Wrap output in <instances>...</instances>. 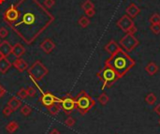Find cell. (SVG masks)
<instances>
[{
	"mask_svg": "<svg viewBox=\"0 0 160 134\" xmlns=\"http://www.w3.org/2000/svg\"><path fill=\"white\" fill-rule=\"evenodd\" d=\"M136 64V62L128 53L119 49L116 53L111 54V57L105 62V65L109 66L116 72L118 78H122Z\"/></svg>",
	"mask_w": 160,
	"mask_h": 134,
	"instance_id": "cell-1",
	"label": "cell"
},
{
	"mask_svg": "<svg viewBox=\"0 0 160 134\" xmlns=\"http://www.w3.org/2000/svg\"><path fill=\"white\" fill-rule=\"evenodd\" d=\"M74 100L76 104V109H78L79 112H81V115H85L96 104L95 100L84 91L80 92V93L76 96Z\"/></svg>",
	"mask_w": 160,
	"mask_h": 134,
	"instance_id": "cell-2",
	"label": "cell"
},
{
	"mask_svg": "<svg viewBox=\"0 0 160 134\" xmlns=\"http://www.w3.org/2000/svg\"><path fill=\"white\" fill-rule=\"evenodd\" d=\"M98 76L103 83L102 89H104L105 87H111L113 85V83H114L117 79H119L114 70L109 66H107V65H105L104 68L101 69V72L98 73Z\"/></svg>",
	"mask_w": 160,
	"mask_h": 134,
	"instance_id": "cell-3",
	"label": "cell"
},
{
	"mask_svg": "<svg viewBox=\"0 0 160 134\" xmlns=\"http://www.w3.org/2000/svg\"><path fill=\"white\" fill-rule=\"evenodd\" d=\"M139 44H140V41L134 37V35L129 34V33H126L119 41L120 47L126 53H131L134 49L138 47Z\"/></svg>",
	"mask_w": 160,
	"mask_h": 134,
	"instance_id": "cell-4",
	"label": "cell"
},
{
	"mask_svg": "<svg viewBox=\"0 0 160 134\" xmlns=\"http://www.w3.org/2000/svg\"><path fill=\"white\" fill-rule=\"evenodd\" d=\"M28 69L29 75L36 81H39L48 74L47 68L40 61H37Z\"/></svg>",
	"mask_w": 160,
	"mask_h": 134,
	"instance_id": "cell-5",
	"label": "cell"
},
{
	"mask_svg": "<svg viewBox=\"0 0 160 134\" xmlns=\"http://www.w3.org/2000/svg\"><path fill=\"white\" fill-rule=\"evenodd\" d=\"M116 24L122 31L125 32V33H128V31L130 30V28L135 26L133 20L126 14L122 16V17L117 21Z\"/></svg>",
	"mask_w": 160,
	"mask_h": 134,
	"instance_id": "cell-6",
	"label": "cell"
},
{
	"mask_svg": "<svg viewBox=\"0 0 160 134\" xmlns=\"http://www.w3.org/2000/svg\"><path fill=\"white\" fill-rule=\"evenodd\" d=\"M61 106L62 108L66 111V115H69L70 112L76 109V104H75V100L74 99L70 98V97H66L65 99H61Z\"/></svg>",
	"mask_w": 160,
	"mask_h": 134,
	"instance_id": "cell-7",
	"label": "cell"
},
{
	"mask_svg": "<svg viewBox=\"0 0 160 134\" xmlns=\"http://www.w3.org/2000/svg\"><path fill=\"white\" fill-rule=\"evenodd\" d=\"M41 102L45 107H49L51 105H53V103H56V102L60 103L61 99H59L56 97H54L52 93H46V94H44L43 96H42Z\"/></svg>",
	"mask_w": 160,
	"mask_h": 134,
	"instance_id": "cell-8",
	"label": "cell"
},
{
	"mask_svg": "<svg viewBox=\"0 0 160 134\" xmlns=\"http://www.w3.org/2000/svg\"><path fill=\"white\" fill-rule=\"evenodd\" d=\"M125 12H126V15H128L130 18L133 19V18H136L137 16L140 14L141 9L135 3H131L127 8H126Z\"/></svg>",
	"mask_w": 160,
	"mask_h": 134,
	"instance_id": "cell-9",
	"label": "cell"
},
{
	"mask_svg": "<svg viewBox=\"0 0 160 134\" xmlns=\"http://www.w3.org/2000/svg\"><path fill=\"white\" fill-rule=\"evenodd\" d=\"M40 48L42 49V51H43L44 53H50L53 52V50L54 48H55V44H54L51 40L47 39L40 44Z\"/></svg>",
	"mask_w": 160,
	"mask_h": 134,
	"instance_id": "cell-10",
	"label": "cell"
},
{
	"mask_svg": "<svg viewBox=\"0 0 160 134\" xmlns=\"http://www.w3.org/2000/svg\"><path fill=\"white\" fill-rule=\"evenodd\" d=\"M12 46L10 44V42H8L7 40H4L2 42H0V53L5 57L8 56L11 53Z\"/></svg>",
	"mask_w": 160,
	"mask_h": 134,
	"instance_id": "cell-11",
	"label": "cell"
},
{
	"mask_svg": "<svg viewBox=\"0 0 160 134\" xmlns=\"http://www.w3.org/2000/svg\"><path fill=\"white\" fill-rule=\"evenodd\" d=\"M119 49H121L120 45L118 44L115 40H111L106 46H105V51L109 53V54L116 53Z\"/></svg>",
	"mask_w": 160,
	"mask_h": 134,
	"instance_id": "cell-12",
	"label": "cell"
},
{
	"mask_svg": "<svg viewBox=\"0 0 160 134\" xmlns=\"http://www.w3.org/2000/svg\"><path fill=\"white\" fill-rule=\"evenodd\" d=\"M25 53V49L24 48V46L21 43H17L14 46H12L11 53L17 58H20L23 54Z\"/></svg>",
	"mask_w": 160,
	"mask_h": 134,
	"instance_id": "cell-13",
	"label": "cell"
},
{
	"mask_svg": "<svg viewBox=\"0 0 160 134\" xmlns=\"http://www.w3.org/2000/svg\"><path fill=\"white\" fill-rule=\"evenodd\" d=\"M13 66L19 70L20 72H24V70H26L28 69L27 63L25 62L24 60H23L22 58H17L13 63Z\"/></svg>",
	"mask_w": 160,
	"mask_h": 134,
	"instance_id": "cell-14",
	"label": "cell"
},
{
	"mask_svg": "<svg viewBox=\"0 0 160 134\" xmlns=\"http://www.w3.org/2000/svg\"><path fill=\"white\" fill-rule=\"evenodd\" d=\"M19 17V12L17 11V10H15L14 8H10L6 12V18L10 21V22H14Z\"/></svg>",
	"mask_w": 160,
	"mask_h": 134,
	"instance_id": "cell-15",
	"label": "cell"
},
{
	"mask_svg": "<svg viewBox=\"0 0 160 134\" xmlns=\"http://www.w3.org/2000/svg\"><path fill=\"white\" fill-rule=\"evenodd\" d=\"M11 67V63L8 60L7 57H4L3 59H0V72L6 73Z\"/></svg>",
	"mask_w": 160,
	"mask_h": 134,
	"instance_id": "cell-16",
	"label": "cell"
},
{
	"mask_svg": "<svg viewBox=\"0 0 160 134\" xmlns=\"http://www.w3.org/2000/svg\"><path fill=\"white\" fill-rule=\"evenodd\" d=\"M145 72L148 73L150 76L154 75L158 72V66L154 62H150L148 65L145 67Z\"/></svg>",
	"mask_w": 160,
	"mask_h": 134,
	"instance_id": "cell-17",
	"label": "cell"
},
{
	"mask_svg": "<svg viewBox=\"0 0 160 134\" xmlns=\"http://www.w3.org/2000/svg\"><path fill=\"white\" fill-rule=\"evenodd\" d=\"M8 105L10 106L13 111H16L21 107V105H22V101H21V99H18V97L17 98L13 97L10 99V101L8 102Z\"/></svg>",
	"mask_w": 160,
	"mask_h": 134,
	"instance_id": "cell-18",
	"label": "cell"
},
{
	"mask_svg": "<svg viewBox=\"0 0 160 134\" xmlns=\"http://www.w3.org/2000/svg\"><path fill=\"white\" fill-rule=\"evenodd\" d=\"M47 109H48V112H50V115L54 116L59 114V112L61 110V105L59 102H56V103H53V105L47 107Z\"/></svg>",
	"mask_w": 160,
	"mask_h": 134,
	"instance_id": "cell-19",
	"label": "cell"
},
{
	"mask_svg": "<svg viewBox=\"0 0 160 134\" xmlns=\"http://www.w3.org/2000/svg\"><path fill=\"white\" fill-rule=\"evenodd\" d=\"M18 128H19V124L17 123L16 121H10V122L6 126V131L10 133L15 132Z\"/></svg>",
	"mask_w": 160,
	"mask_h": 134,
	"instance_id": "cell-20",
	"label": "cell"
},
{
	"mask_svg": "<svg viewBox=\"0 0 160 134\" xmlns=\"http://www.w3.org/2000/svg\"><path fill=\"white\" fill-rule=\"evenodd\" d=\"M157 96H155V94H154V93H149L144 99L145 102L148 104V105H154V104L157 102Z\"/></svg>",
	"mask_w": 160,
	"mask_h": 134,
	"instance_id": "cell-21",
	"label": "cell"
},
{
	"mask_svg": "<svg viewBox=\"0 0 160 134\" xmlns=\"http://www.w3.org/2000/svg\"><path fill=\"white\" fill-rule=\"evenodd\" d=\"M95 8V5L94 3L90 0H86V1H84L82 5V9L84 10V12L87 11V10H93Z\"/></svg>",
	"mask_w": 160,
	"mask_h": 134,
	"instance_id": "cell-22",
	"label": "cell"
},
{
	"mask_svg": "<svg viewBox=\"0 0 160 134\" xmlns=\"http://www.w3.org/2000/svg\"><path fill=\"white\" fill-rule=\"evenodd\" d=\"M149 22L151 24H160V14L159 13H154L151 15L149 18Z\"/></svg>",
	"mask_w": 160,
	"mask_h": 134,
	"instance_id": "cell-23",
	"label": "cell"
},
{
	"mask_svg": "<svg viewBox=\"0 0 160 134\" xmlns=\"http://www.w3.org/2000/svg\"><path fill=\"white\" fill-rule=\"evenodd\" d=\"M35 21V16L32 13H26L24 16V23L26 24H33V22Z\"/></svg>",
	"mask_w": 160,
	"mask_h": 134,
	"instance_id": "cell-24",
	"label": "cell"
},
{
	"mask_svg": "<svg viewBox=\"0 0 160 134\" xmlns=\"http://www.w3.org/2000/svg\"><path fill=\"white\" fill-rule=\"evenodd\" d=\"M78 23H79L80 26L84 28V27H87L90 24V20L88 17H86V16H82V18H80Z\"/></svg>",
	"mask_w": 160,
	"mask_h": 134,
	"instance_id": "cell-25",
	"label": "cell"
},
{
	"mask_svg": "<svg viewBox=\"0 0 160 134\" xmlns=\"http://www.w3.org/2000/svg\"><path fill=\"white\" fill-rule=\"evenodd\" d=\"M109 96L105 93H102L98 97V102L101 104V105H106V104L109 102Z\"/></svg>",
	"mask_w": 160,
	"mask_h": 134,
	"instance_id": "cell-26",
	"label": "cell"
},
{
	"mask_svg": "<svg viewBox=\"0 0 160 134\" xmlns=\"http://www.w3.org/2000/svg\"><path fill=\"white\" fill-rule=\"evenodd\" d=\"M31 112H32V108L29 107L28 105H24L22 108H21V114L24 116H28L31 114Z\"/></svg>",
	"mask_w": 160,
	"mask_h": 134,
	"instance_id": "cell-27",
	"label": "cell"
},
{
	"mask_svg": "<svg viewBox=\"0 0 160 134\" xmlns=\"http://www.w3.org/2000/svg\"><path fill=\"white\" fill-rule=\"evenodd\" d=\"M17 97L21 99H24L28 97V94H27V90L25 88H21L19 90V92L17 93Z\"/></svg>",
	"mask_w": 160,
	"mask_h": 134,
	"instance_id": "cell-28",
	"label": "cell"
},
{
	"mask_svg": "<svg viewBox=\"0 0 160 134\" xmlns=\"http://www.w3.org/2000/svg\"><path fill=\"white\" fill-rule=\"evenodd\" d=\"M76 123V120L73 118V117H71V116H69L65 120V125L66 126V127H69V128H72L74 127V125Z\"/></svg>",
	"mask_w": 160,
	"mask_h": 134,
	"instance_id": "cell-29",
	"label": "cell"
},
{
	"mask_svg": "<svg viewBox=\"0 0 160 134\" xmlns=\"http://www.w3.org/2000/svg\"><path fill=\"white\" fill-rule=\"evenodd\" d=\"M150 29L154 35L160 34V24H151Z\"/></svg>",
	"mask_w": 160,
	"mask_h": 134,
	"instance_id": "cell-30",
	"label": "cell"
},
{
	"mask_svg": "<svg viewBox=\"0 0 160 134\" xmlns=\"http://www.w3.org/2000/svg\"><path fill=\"white\" fill-rule=\"evenodd\" d=\"M12 112H13V110L7 104V106H5L4 107V109H3V111H2V112H3V115H5L6 117H8L10 115H11V114H12Z\"/></svg>",
	"mask_w": 160,
	"mask_h": 134,
	"instance_id": "cell-31",
	"label": "cell"
},
{
	"mask_svg": "<svg viewBox=\"0 0 160 134\" xmlns=\"http://www.w3.org/2000/svg\"><path fill=\"white\" fill-rule=\"evenodd\" d=\"M54 4H55V1H54V0H45L44 1L45 7L48 8V9H51L53 6H54Z\"/></svg>",
	"mask_w": 160,
	"mask_h": 134,
	"instance_id": "cell-32",
	"label": "cell"
},
{
	"mask_svg": "<svg viewBox=\"0 0 160 134\" xmlns=\"http://www.w3.org/2000/svg\"><path fill=\"white\" fill-rule=\"evenodd\" d=\"M8 35V31L7 28L5 27L0 28V37H6Z\"/></svg>",
	"mask_w": 160,
	"mask_h": 134,
	"instance_id": "cell-33",
	"label": "cell"
},
{
	"mask_svg": "<svg viewBox=\"0 0 160 134\" xmlns=\"http://www.w3.org/2000/svg\"><path fill=\"white\" fill-rule=\"evenodd\" d=\"M26 90H27V94H28L29 97H34V96L36 95V90H35L34 87L29 86V87H27Z\"/></svg>",
	"mask_w": 160,
	"mask_h": 134,
	"instance_id": "cell-34",
	"label": "cell"
},
{
	"mask_svg": "<svg viewBox=\"0 0 160 134\" xmlns=\"http://www.w3.org/2000/svg\"><path fill=\"white\" fill-rule=\"evenodd\" d=\"M96 14V10H95V9H93V10H87V11H85V15H86V17H88V18H91V17H93Z\"/></svg>",
	"mask_w": 160,
	"mask_h": 134,
	"instance_id": "cell-35",
	"label": "cell"
},
{
	"mask_svg": "<svg viewBox=\"0 0 160 134\" xmlns=\"http://www.w3.org/2000/svg\"><path fill=\"white\" fill-rule=\"evenodd\" d=\"M154 112H155V114H157V115H160V103H158L157 105L154 107Z\"/></svg>",
	"mask_w": 160,
	"mask_h": 134,
	"instance_id": "cell-36",
	"label": "cell"
},
{
	"mask_svg": "<svg viewBox=\"0 0 160 134\" xmlns=\"http://www.w3.org/2000/svg\"><path fill=\"white\" fill-rule=\"evenodd\" d=\"M5 93H6V90H5V88L4 87H2L1 85H0V99H1L4 95H5Z\"/></svg>",
	"mask_w": 160,
	"mask_h": 134,
	"instance_id": "cell-37",
	"label": "cell"
},
{
	"mask_svg": "<svg viewBox=\"0 0 160 134\" xmlns=\"http://www.w3.org/2000/svg\"><path fill=\"white\" fill-rule=\"evenodd\" d=\"M137 32V27L136 26H133V27H131V28H130V30L128 31V33H129V34H132V35H134L135 34V33H136Z\"/></svg>",
	"mask_w": 160,
	"mask_h": 134,
	"instance_id": "cell-38",
	"label": "cell"
},
{
	"mask_svg": "<svg viewBox=\"0 0 160 134\" xmlns=\"http://www.w3.org/2000/svg\"><path fill=\"white\" fill-rule=\"evenodd\" d=\"M50 134H60V131H59L57 128H53L52 131H51Z\"/></svg>",
	"mask_w": 160,
	"mask_h": 134,
	"instance_id": "cell-39",
	"label": "cell"
},
{
	"mask_svg": "<svg viewBox=\"0 0 160 134\" xmlns=\"http://www.w3.org/2000/svg\"><path fill=\"white\" fill-rule=\"evenodd\" d=\"M4 57H5V56H3V54H2L1 53H0V59H3V58H4Z\"/></svg>",
	"mask_w": 160,
	"mask_h": 134,
	"instance_id": "cell-40",
	"label": "cell"
},
{
	"mask_svg": "<svg viewBox=\"0 0 160 134\" xmlns=\"http://www.w3.org/2000/svg\"><path fill=\"white\" fill-rule=\"evenodd\" d=\"M158 125H159V127H160V119L158 120Z\"/></svg>",
	"mask_w": 160,
	"mask_h": 134,
	"instance_id": "cell-41",
	"label": "cell"
}]
</instances>
